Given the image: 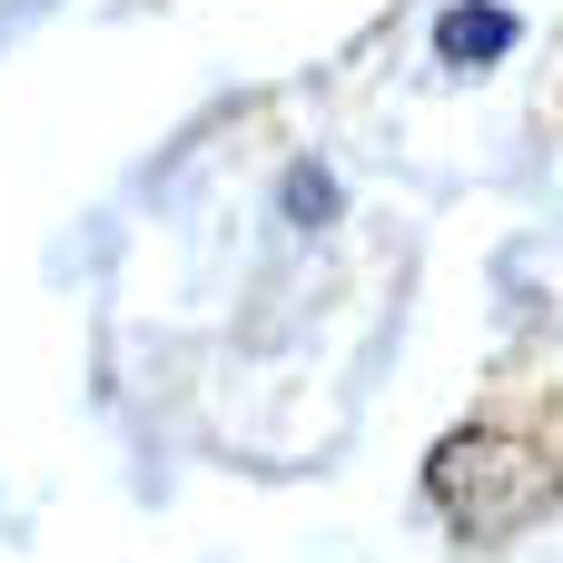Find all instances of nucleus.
Returning <instances> with one entry per match:
<instances>
[{
    "instance_id": "nucleus-1",
    "label": "nucleus",
    "mask_w": 563,
    "mask_h": 563,
    "mask_svg": "<svg viewBox=\"0 0 563 563\" xmlns=\"http://www.w3.org/2000/svg\"><path fill=\"white\" fill-rule=\"evenodd\" d=\"M426 495H435L465 534H505V525L544 515V475H534V455H525L515 435H495V426L435 445V455H426Z\"/></svg>"
},
{
    "instance_id": "nucleus-2",
    "label": "nucleus",
    "mask_w": 563,
    "mask_h": 563,
    "mask_svg": "<svg viewBox=\"0 0 563 563\" xmlns=\"http://www.w3.org/2000/svg\"><path fill=\"white\" fill-rule=\"evenodd\" d=\"M505 49H515V10H495V0L445 10V59H505Z\"/></svg>"
},
{
    "instance_id": "nucleus-3",
    "label": "nucleus",
    "mask_w": 563,
    "mask_h": 563,
    "mask_svg": "<svg viewBox=\"0 0 563 563\" xmlns=\"http://www.w3.org/2000/svg\"><path fill=\"white\" fill-rule=\"evenodd\" d=\"M327 208H336V198H327V168H297V178H287V218H327Z\"/></svg>"
}]
</instances>
